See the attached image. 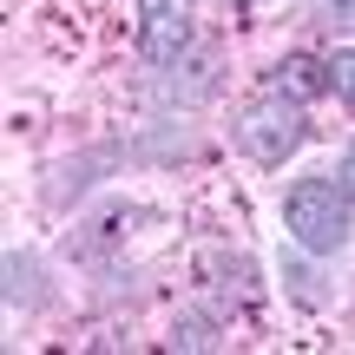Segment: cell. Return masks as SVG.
I'll return each instance as SVG.
<instances>
[{"instance_id":"cell-1","label":"cell","mask_w":355,"mask_h":355,"mask_svg":"<svg viewBox=\"0 0 355 355\" xmlns=\"http://www.w3.org/2000/svg\"><path fill=\"white\" fill-rule=\"evenodd\" d=\"M349 211H355L349 178H296L283 198V224L309 257H336L349 243Z\"/></svg>"},{"instance_id":"cell-2","label":"cell","mask_w":355,"mask_h":355,"mask_svg":"<svg viewBox=\"0 0 355 355\" xmlns=\"http://www.w3.org/2000/svg\"><path fill=\"white\" fill-rule=\"evenodd\" d=\"M303 139H309V119H303V99H296L290 86H270L263 99H250L237 112V145L257 165H283Z\"/></svg>"},{"instance_id":"cell-3","label":"cell","mask_w":355,"mask_h":355,"mask_svg":"<svg viewBox=\"0 0 355 355\" xmlns=\"http://www.w3.org/2000/svg\"><path fill=\"white\" fill-rule=\"evenodd\" d=\"M191 46V0H139V53L152 66H171Z\"/></svg>"},{"instance_id":"cell-4","label":"cell","mask_w":355,"mask_h":355,"mask_svg":"<svg viewBox=\"0 0 355 355\" xmlns=\"http://www.w3.org/2000/svg\"><path fill=\"white\" fill-rule=\"evenodd\" d=\"M277 86H290L296 99H303V92H316V86H329V66H309V60H290V66H277Z\"/></svg>"},{"instance_id":"cell-5","label":"cell","mask_w":355,"mask_h":355,"mask_svg":"<svg viewBox=\"0 0 355 355\" xmlns=\"http://www.w3.org/2000/svg\"><path fill=\"white\" fill-rule=\"evenodd\" d=\"M322 66H329V92L343 105H355V53H336V60H322Z\"/></svg>"},{"instance_id":"cell-6","label":"cell","mask_w":355,"mask_h":355,"mask_svg":"<svg viewBox=\"0 0 355 355\" xmlns=\"http://www.w3.org/2000/svg\"><path fill=\"white\" fill-rule=\"evenodd\" d=\"M322 7H329V13H336L343 26H355V0H322Z\"/></svg>"},{"instance_id":"cell-7","label":"cell","mask_w":355,"mask_h":355,"mask_svg":"<svg viewBox=\"0 0 355 355\" xmlns=\"http://www.w3.org/2000/svg\"><path fill=\"white\" fill-rule=\"evenodd\" d=\"M343 178H349V191H355V145H349V158H343Z\"/></svg>"}]
</instances>
